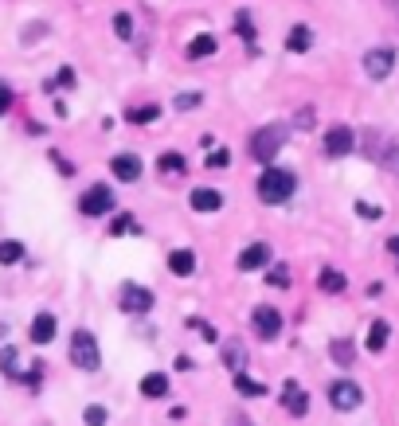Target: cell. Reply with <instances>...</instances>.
<instances>
[{"label": "cell", "instance_id": "e575fe53", "mask_svg": "<svg viewBox=\"0 0 399 426\" xmlns=\"http://www.w3.org/2000/svg\"><path fill=\"white\" fill-rule=\"evenodd\" d=\"M383 168H388V172H395L399 176V145H391V149H383Z\"/></svg>", "mask_w": 399, "mask_h": 426}, {"label": "cell", "instance_id": "7a4b0ae2", "mask_svg": "<svg viewBox=\"0 0 399 426\" xmlns=\"http://www.w3.org/2000/svg\"><path fill=\"white\" fill-rule=\"evenodd\" d=\"M71 364H75L78 372H98L102 368V352H98V341H94V333H86V329H75L71 333Z\"/></svg>", "mask_w": 399, "mask_h": 426}, {"label": "cell", "instance_id": "ab89813d", "mask_svg": "<svg viewBox=\"0 0 399 426\" xmlns=\"http://www.w3.org/2000/svg\"><path fill=\"white\" fill-rule=\"evenodd\" d=\"M55 83H59L63 90H71V86H75V71H71V67H63V71H59V78H55Z\"/></svg>", "mask_w": 399, "mask_h": 426}, {"label": "cell", "instance_id": "d6a6232c", "mask_svg": "<svg viewBox=\"0 0 399 426\" xmlns=\"http://www.w3.org/2000/svg\"><path fill=\"white\" fill-rule=\"evenodd\" d=\"M200 102H204V94H177V98H172V106H177V110H196V106H200Z\"/></svg>", "mask_w": 399, "mask_h": 426}, {"label": "cell", "instance_id": "7c38bea8", "mask_svg": "<svg viewBox=\"0 0 399 426\" xmlns=\"http://www.w3.org/2000/svg\"><path fill=\"white\" fill-rule=\"evenodd\" d=\"M270 259H274L270 242H251V247H246V251L235 259V266H239V270H263Z\"/></svg>", "mask_w": 399, "mask_h": 426}, {"label": "cell", "instance_id": "7402d4cb", "mask_svg": "<svg viewBox=\"0 0 399 426\" xmlns=\"http://www.w3.org/2000/svg\"><path fill=\"white\" fill-rule=\"evenodd\" d=\"M317 285H321V293H345V285H348V278L340 274V270H333V266H325L321 274H317Z\"/></svg>", "mask_w": 399, "mask_h": 426}, {"label": "cell", "instance_id": "44dd1931", "mask_svg": "<svg viewBox=\"0 0 399 426\" xmlns=\"http://www.w3.org/2000/svg\"><path fill=\"white\" fill-rule=\"evenodd\" d=\"M388 336H391V325H388V321H372V325H368V352H383V348H388Z\"/></svg>", "mask_w": 399, "mask_h": 426}, {"label": "cell", "instance_id": "60d3db41", "mask_svg": "<svg viewBox=\"0 0 399 426\" xmlns=\"http://www.w3.org/2000/svg\"><path fill=\"white\" fill-rule=\"evenodd\" d=\"M388 251H391V259L399 262V235H391V239H388Z\"/></svg>", "mask_w": 399, "mask_h": 426}, {"label": "cell", "instance_id": "4316f807", "mask_svg": "<svg viewBox=\"0 0 399 426\" xmlns=\"http://www.w3.org/2000/svg\"><path fill=\"white\" fill-rule=\"evenodd\" d=\"M235 35L255 47V24H251V16H246V12H239V16H235Z\"/></svg>", "mask_w": 399, "mask_h": 426}, {"label": "cell", "instance_id": "d6986e66", "mask_svg": "<svg viewBox=\"0 0 399 426\" xmlns=\"http://www.w3.org/2000/svg\"><path fill=\"white\" fill-rule=\"evenodd\" d=\"M314 47V32H309L306 24H294L286 35V51H294V55H306V51Z\"/></svg>", "mask_w": 399, "mask_h": 426}, {"label": "cell", "instance_id": "603a6c76", "mask_svg": "<svg viewBox=\"0 0 399 426\" xmlns=\"http://www.w3.org/2000/svg\"><path fill=\"white\" fill-rule=\"evenodd\" d=\"M20 259H24V242H16V239L0 242V266H12V262H20Z\"/></svg>", "mask_w": 399, "mask_h": 426}, {"label": "cell", "instance_id": "1f68e13d", "mask_svg": "<svg viewBox=\"0 0 399 426\" xmlns=\"http://www.w3.org/2000/svg\"><path fill=\"white\" fill-rule=\"evenodd\" d=\"M83 422H86V426H106V407H98V403H94V407H86V410H83Z\"/></svg>", "mask_w": 399, "mask_h": 426}, {"label": "cell", "instance_id": "f35d334b", "mask_svg": "<svg viewBox=\"0 0 399 426\" xmlns=\"http://www.w3.org/2000/svg\"><path fill=\"white\" fill-rule=\"evenodd\" d=\"M8 110H12V90H8L4 83H0V117L8 114Z\"/></svg>", "mask_w": 399, "mask_h": 426}, {"label": "cell", "instance_id": "5bb4252c", "mask_svg": "<svg viewBox=\"0 0 399 426\" xmlns=\"http://www.w3.org/2000/svg\"><path fill=\"white\" fill-rule=\"evenodd\" d=\"M223 368L235 376V372H246V348H243V341L239 336H227L223 341Z\"/></svg>", "mask_w": 399, "mask_h": 426}, {"label": "cell", "instance_id": "74e56055", "mask_svg": "<svg viewBox=\"0 0 399 426\" xmlns=\"http://www.w3.org/2000/svg\"><path fill=\"white\" fill-rule=\"evenodd\" d=\"M294 126H297V129H306V134H309V129H314V110H302Z\"/></svg>", "mask_w": 399, "mask_h": 426}, {"label": "cell", "instance_id": "2e32d148", "mask_svg": "<svg viewBox=\"0 0 399 426\" xmlns=\"http://www.w3.org/2000/svg\"><path fill=\"white\" fill-rule=\"evenodd\" d=\"M215 51H220V43H215V35H212V32H200V35H192V40H188L184 55L192 59V63H200V59L215 55Z\"/></svg>", "mask_w": 399, "mask_h": 426}, {"label": "cell", "instance_id": "52a82bcc", "mask_svg": "<svg viewBox=\"0 0 399 426\" xmlns=\"http://www.w3.org/2000/svg\"><path fill=\"white\" fill-rule=\"evenodd\" d=\"M251 325H255L258 341H274V336H282V313L274 309V305H258V309L251 313Z\"/></svg>", "mask_w": 399, "mask_h": 426}, {"label": "cell", "instance_id": "d4e9b609", "mask_svg": "<svg viewBox=\"0 0 399 426\" xmlns=\"http://www.w3.org/2000/svg\"><path fill=\"white\" fill-rule=\"evenodd\" d=\"M235 391H239V395H255V399H263L266 387H263V384H255V379L246 376V372H235Z\"/></svg>", "mask_w": 399, "mask_h": 426}, {"label": "cell", "instance_id": "4dcf8cb0", "mask_svg": "<svg viewBox=\"0 0 399 426\" xmlns=\"http://www.w3.org/2000/svg\"><path fill=\"white\" fill-rule=\"evenodd\" d=\"M204 165H208V168H227V165H231V153H227V149H208Z\"/></svg>", "mask_w": 399, "mask_h": 426}, {"label": "cell", "instance_id": "484cf974", "mask_svg": "<svg viewBox=\"0 0 399 426\" xmlns=\"http://www.w3.org/2000/svg\"><path fill=\"white\" fill-rule=\"evenodd\" d=\"M16 348H12V344H8V348H0V372H4V376H8V379H16L20 376V368H16Z\"/></svg>", "mask_w": 399, "mask_h": 426}, {"label": "cell", "instance_id": "ac0fdd59", "mask_svg": "<svg viewBox=\"0 0 399 426\" xmlns=\"http://www.w3.org/2000/svg\"><path fill=\"white\" fill-rule=\"evenodd\" d=\"M157 172H161V176H184V172H188L184 153H177V149L161 153V157H157Z\"/></svg>", "mask_w": 399, "mask_h": 426}, {"label": "cell", "instance_id": "5b68a950", "mask_svg": "<svg viewBox=\"0 0 399 426\" xmlns=\"http://www.w3.org/2000/svg\"><path fill=\"white\" fill-rule=\"evenodd\" d=\"M118 305H121L126 313H133V317H141V313L153 309V290H145V285H137V282H121Z\"/></svg>", "mask_w": 399, "mask_h": 426}, {"label": "cell", "instance_id": "f546056e", "mask_svg": "<svg viewBox=\"0 0 399 426\" xmlns=\"http://www.w3.org/2000/svg\"><path fill=\"white\" fill-rule=\"evenodd\" d=\"M126 231H141V227L133 223V215H129V211H121V215L110 223V235H126Z\"/></svg>", "mask_w": 399, "mask_h": 426}, {"label": "cell", "instance_id": "83f0119b", "mask_svg": "<svg viewBox=\"0 0 399 426\" xmlns=\"http://www.w3.org/2000/svg\"><path fill=\"white\" fill-rule=\"evenodd\" d=\"M114 35H118V40H133V16H129V12H118V16H114Z\"/></svg>", "mask_w": 399, "mask_h": 426}, {"label": "cell", "instance_id": "836d02e7", "mask_svg": "<svg viewBox=\"0 0 399 426\" xmlns=\"http://www.w3.org/2000/svg\"><path fill=\"white\" fill-rule=\"evenodd\" d=\"M266 282H270V285H282V290H286V285H290V266H282V262H278V266L266 274Z\"/></svg>", "mask_w": 399, "mask_h": 426}, {"label": "cell", "instance_id": "277c9868", "mask_svg": "<svg viewBox=\"0 0 399 426\" xmlns=\"http://www.w3.org/2000/svg\"><path fill=\"white\" fill-rule=\"evenodd\" d=\"M78 211H83L86 219H102L114 211V192L110 184H90L83 192V200H78Z\"/></svg>", "mask_w": 399, "mask_h": 426}, {"label": "cell", "instance_id": "ba28073f", "mask_svg": "<svg viewBox=\"0 0 399 426\" xmlns=\"http://www.w3.org/2000/svg\"><path fill=\"white\" fill-rule=\"evenodd\" d=\"M391 71H395V51H391V47H372L364 55V75L368 78L380 83V78H388Z\"/></svg>", "mask_w": 399, "mask_h": 426}, {"label": "cell", "instance_id": "d590c367", "mask_svg": "<svg viewBox=\"0 0 399 426\" xmlns=\"http://www.w3.org/2000/svg\"><path fill=\"white\" fill-rule=\"evenodd\" d=\"M357 215H360V219H380L383 211L376 208V203H364V200H357Z\"/></svg>", "mask_w": 399, "mask_h": 426}, {"label": "cell", "instance_id": "e0dca14e", "mask_svg": "<svg viewBox=\"0 0 399 426\" xmlns=\"http://www.w3.org/2000/svg\"><path fill=\"white\" fill-rule=\"evenodd\" d=\"M169 270L177 278H192L196 274V254L188 251V247H180V251H169Z\"/></svg>", "mask_w": 399, "mask_h": 426}, {"label": "cell", "instance_id": "8992f818", "mask_svg": "<svg viewBox=\"0 0 399 426\" xmlns=\"http://www.w3.org/2000/svg\"><path fill=\"white\" fill-rule=\"evenodd\" d=\"M360 403H364L360 384H352V379H333L329 384V407L333 410H357Z\"/></svg>", "mask_w": 399, "mask_h": 426}, {"label": "cell", "instance_id": "3957f363", "mask_svg": "<svg viewBox=\"0 0 399 426\" xmlns=\"http://www.w3.org/2000/svg\"><path fill=\"white\" fill-rule=\"evenodd\" d=\"M286 137H290V129L274 126V122L263 129H255V137H251V157L263 160V165H274V157H278V149L286 145Z\"/></svg>", "mask_w": 399, "mask_h": 426}, {"label": "cell", "instance_id": "9c48e42d", "mask_svg": "<svg viewBox=\"0 0 399 426\" xmlns=\"http://www.w3.org/2000/svg\"><path fill=\"white\" fill-rule=\"evenodd\" d=\"M141 157H133V153H118V157L110 160V172L118 176L121 184H137L141 180Z\"/></svg>", "mask_w": 399, "mask_h": 426}, {"label": "cell", "instance_id": "ffe728a7", "mask_svg": "<svg viewBox=\"0 0 399 426\" xmlns=\"http://www.w3.org/2000/svg\"><path fill=\"white\" fill-rule=\"evenodd\" d=\"M141 395H145V399H165V395H169V376L149 372V376L141 379Z\"/></svg>", "mask_w": 399, "mask_h": 426}, {"label": "cell", "instance_id": "cb8c5ba5", "mask_svg": "<svg viewBox=\"0 0 399 426\" xmlns=\"http://www.w3.org/2000/svg\"><path fill=\"white\" fill-rule=\"evenodd\" d=\"M157 117H161V106H157V102L129 110V122H133V126H149V122H157Z\"/></svg>", "mask_w": 399, "mask_h": 426}, {"label": "cell", "instance_id": "4fadbf2b", "mask_svg": "<svg viewBox=\"0 0 399 426\" xmlns=\"http://www.w3.org/2000/svg\"><path fill=\"white\" fill-rule=\"evenodd\" d=\"M188 203H192V211H200V215H212V211L223 208V196L215 192V188H192Z\"/></svg>", "mask_w": 399, "mask_h": 426}, {"label": "cell", "instance_id": "9a60e30c", "mask_svg": "<svg viewBox=\"0 0 399 426\" xmlns=\"http://www.w3.org/2000/svg\"><path fill=\"white\" fill-rule=\"evenodd\" d=\"M55 333H59V321H55V313H35V317H32V341H35V344H52Z\"/></svg>", "mask_w": 399, "mask_h": 426}, {"label": "cell", "instance_id": "8fae6325", "mask_svg": "<svg viewBox=\"0 0 399 426\" xmlns=\"http://www.w3.org/2000/svg\"><path fill=\"white\" fill-rule=\"evenodd\" d=\"M352 129L348 126H333L329 134H325V157H348L352 153Z\"/></svg>", "mask_w": 399, "mask_h": 426}, {"label": "cell", "instance_id": "30bf717a", "mask_svg": "<svg viewBox=\"0 0 399 426\" xmlns=\"http://www.w3.org/2000/svg\"><path fill=\"white\" fill-rule=\"evenodd\" d=\"M282 407H286L294 418H302V415L309 410V395L302 391V384H297V379H286V384H282Z\"/></svg>", "mask_w": 399, "mask_h": 426}, {"label": "cell", "instance_id": "6da1fadb", "mask_svg": "<svg viewBox=\"0 0 399 426\" xmlns=\"http://www.w3.org/2000/svg\"><path fill=\"white\" fill-rule=\"evenodd\" d=\"M297 188V176L290 168H278V165H266V172L258 176V200L263 203H286Z\"/></svg>", "mask_w": 399, "mask_h": 426}, {"label": "cell", "instance_id": "8d00e7d4", "mask_svg": "<svg viewBox=\"0 0 399 426\" xmlns=\"http://www.w3.org/2000/svg\"><path fill=\"white\" fill-rule=\"evenodd\" d=\"M188 325H192V329H200V333H204V341H220V333H215L212 325H204V321H196V317H192Z\"/></svg>", "mask_w": 399, "mask_h": 426}, {"label": "cell", "instance_id": "f1b7e54d", "mask_svg": "<svg viewBox=\"0 0 399 426\" xmlns=\"http://www.w3.org/2000/svg\"><path fill=\"white\" fill-rule=\"evenodd\" d=\"M329 352H333V360H337L340 368H348V364H352V344H348V341H333Z\"/></svg>", "mask_w": 399, "mask_h": 426}]
</instances>
